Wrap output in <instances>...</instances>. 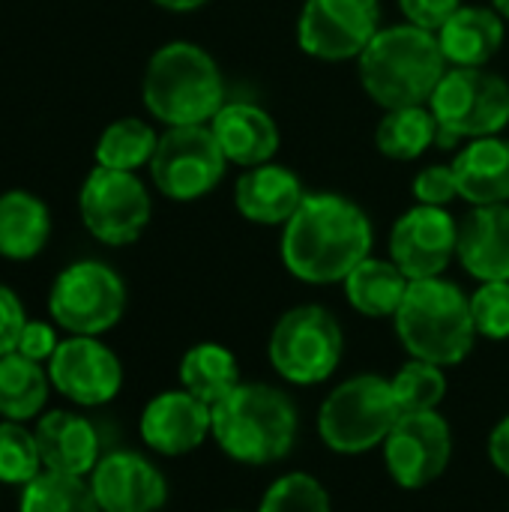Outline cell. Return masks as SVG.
<instances>
[{
	"label": "cell",
	"instance_id": "52a82bcc",
	"mask_svg": "<svg viewBox=\"0 0 509 512\" xmlns=\"http://www.w3.org/2000/svg\"><path fill=\"white\" fill-rule=\"evenodd\" d=\"M429 108L438 120V147L501 135L509 126V81L486 66H450Z\"/></svg>",
	"mask_w": 509,
	"mask_h": 512
},
{
	"label": "cell",
	"instance_id": "d6a6232c",
	"mask_svg": "<svg viewBox=\"0 0 509 512\" xmlns=\"http://www.w3.org/2000/svg\"><path fill=\"white\" fill-rule=\"evenodd\" d=\"M258 512H330V495L312 474H285L261 498Z\"/></svg>",
	"mask_w": 509,
	"mask_h": 512
},
{
	"label": "cell",
	"instance_id": "9a60e30c",
	"mask_svg": "<svg viewBox=\"0 0 509 512\" xmlns=\"http://www.w3.org/2000/svg\"><path fill=\"white\" fill-rule=\"evenodd\" d=\"M459 249V222L447 207L417 204L405 210L390 231V261L411 279L441 276Z\"/></svg>",
	"mask_w": 509,
	"mask_h": 512
},
{
	"label": "cell",
	"instance_id": "7402d4cb",
	"mask_svg": "<svg viewBox=\"0 0 509 512\" xmlns=\"http://www.w3.org/2000/svg\"><path fill=\"white\" fill-rule=\"evenodd\" d=\"M453 174L468 204H509V141L501 135L468 141L453 159Z\"/></svg>",
	"mask_w": 509,
	"mask_h": 512
},
{
	"label": "cell",
	"instance_id": "7a4b0ae2",
	"mask_svg": "<svg viewBox=\"0 0 509 512\" xmlns=\"http://www.w3.org/2000/svg\"><path fill=\"white\" fill-rule=\"evenodd\" d=\"M447 69L450 63L438 36L411 21L381 27L369 48L357 57L360 84L384 111L429 105Z\"/></svg>",
	"mask_w": 509,
	"mask_h": 512
},
{
	"label": "cell",
	"instance_id": "277c9868",
	"mask_svg": "<svg viewBox=\"0 0 509 512\" xmlns=\"http://www.w3.org/2000/svg\"><path fill=\"white\" fill-rule=\"evenodd\" d=\"M297 429V408L282 390L243 381L219 405H213L210 438L234 462L273 465L294 450Z\"/></svg>",
	"mask_w": 509,
	"mask_h": 512
},
{
	"label": "cell",
	"instance_id": "7c38bea8",
	"mask_svg": "<svg viewBox=\"0 0 509 512\" xmlns=\"http://www.w3.org/2000/svg\"><path fill=\"white\" fill-rule=\"evenodd\" d=\"M378 30V0H306L297 21V42L309 57L339 63L357 60Z\"/></svg>",
	"mask_w": 509,
	"mask_h": 512
},
{
	"label": "cell",
	"instance_id": "484cf974",
	"mask_svg": "<svg viewBox=\"0 0 509 512\" xmlns=\"http://www.w3.org/2000/svg\"><path fill=\"white\" fill-rule=\"evenodd\" d=\"M48 366L21 357L18 351L0 357V420L30 423L45 414L51 393Z\"/></svg>",
	"mask_w": 509,
	"mask_h": 512
},
{
	"label": "cell",
	"instance_id": "ab89813d",
	"mask_svg": "<svg viewBox=\"0 0 509 512\" xmlns=\"http://www.w3.org/2000/svg\"><path fill=\"white\" fill-rule=\"evenodd\" d=\"M153 3L168 12H192V9H201L207 0H153Z\"/></svg>",
	"mask_w": 509,
	"mask_h": 512
},
{
	"label": "cell",
	"instance_id": "ac0fdd59",
	"mask_svg": "<svg viewBox=\"0 0 509 512\" xmlns=\"http://www.w3.org/2000/svg\"><path fill=\"white\" fill-rule=\"evenodd\" d=\"M42 468L69 477H90L102 459V441L96 426L78 411H45L33 426Z\"/></svg>",
	"mask_w": 509,
	"mask_h": 512
},
{
	"label": "cell",
	"instance_id": "60d3db41",
	"mask_svg": "<svg viewBox=\"0 0 509 512\" xmlns=\"http://www.w3.org/2000/svg\"><path fill=\"white\" fill-rule=\"evenodd\" d=\"M492 6L501 12V18H504V21H509V0H492Z\"/></svg>",
	"mask_w": 509,
	"mask_h": 512
},
{
	"label": "cell",
	"instance_id": "603a6c76",
	"mask_svg": "<svg viewBox=\"0 0 509 512\" xmlns=\"http://www.w3.org/2000/svg\"><path fill=\"white\" fill-rule=\"evenodd\" d=\"M504 33L498 9L459 6L435 36L450 66H486L501 51Z\"/></svg>",
	"mask_w": 509,
	"mask_h": 512
},
{
	"label": "cell",
	"instance_id": "b9f144b4",
	"mask_svg": "<svg viewBox=\"0 0 509 512\" xmlns=\"http://www.w3.org/2000/svg\"><path fill=\"white\" fill-rule=\"evenodd\" d=\"M228 512H237V510H228Z\"/></svg>",
	"mask_w": 509,
	"mask_h": 512
},
{
	"label": "cell",
	"instance_id": "e0dca14e",
	"mask_svg": "<svg viewBox=\"0 0 509 512\" xmlns=\"http://www.w3.org/2000/svg\"><path fill=\"white\" fill-rule=\"evenodd\" d=\"M141 441L168 459L198 450L213 432V408L198 396L180 390H165L153 396L138 420Z\"/></svg>",
	"mask_w": 509,
	"mask_h": 512
},
{
	"label": "cell",
	"instance_id": "1f68e13d",
	"mask_svg": "<svg viewBox=\"0 0 509 512\" xmlns=\"http://www.w3.org/2000/svg\"><path fill=\"white\" fill-rule=\"evenodd\" d=\"M393 393L402 408V414H420V411H438V405L447 396V375L441 366L414 360L405 363L393 378Z\"/></svg>",
	"mask_w": 509,
	"mask_h": 512
},
{
	"label": "cell",
	"instance_id": "cb8c5ba5",
	"mask_svg": "<svg viewBox=\"0 0 509 512\" xmlns=\"http://www.w3.org/2000/svg\"><path fill=\"white\" fill-rule=\"evenodd\" d=\"M51 240V210L30 189L0 192V258L33 261Z\"/></svg>",
	"mask_w": 509,
	"mask_h": 512
},
{
	"label": "cell",
	"instance_id": "5bb4252c",
	"mask_svg": "<svg viewBox=\"0 0 509 512\" xmlns=\"http://www.w3.org/2000/svg\"><path fill=\"white\" fill-rule=\"evenodd\" d=\"M51 387L78 408H102L123 390V363L99 336H66L45 363Z\"/></svg>",
	"mask_w": 509,
	"mask_h": 512
},
{
	"label": "cell",
	"instance_id": "e575fe53",
	"mask_svg": "<svg viewBox=\"0 0 509 512\" xmlns=\"http://www.w3.org/2000/svg\"><path fill=\"white\" fill-rule=\"evenodd\" d=\"M411 189L420 204H432V207H447L453 198H459V183H456L453 165H426L414 177Z\"/></svg>",
	"mask_w": 509,
	"mask_h": 512
},
{
	"label": "cell",
	"instance_id": "8992f818",
	"mask_svg": "<svg viewBox=\"0 0 509 512\" xmlns=\"http://www.w3.org/2000/svg\"><path fill=\"white\" fill-rule=\"evenodd\" d=\"M402 408L393 384L381 375H354L342 381L318 411V432L327 450L360 456L387 441L399 423Z\"/></svg>",
	"mask_w": 509,
	"mask_h": 512
},
{
	"label": "cell",
	"instance_id": "f1b7e54d",
	"mask_svg": "<svg viewBox=\"0 0 509 512\" xmlns=\"http://www.w3.org/2000/svg\"><path fill=\"white\" fill-rule=\"evenodd\" d=\"M156 144H159V135L147 120L120 117L102 129L93 156H96V165H102V168L138 171V168L150 165Z\"/></svg>",
	"mask_w": 509,
	"mask_h": 512
},
{
	"label": "cell",
	"instance_id": "6da1fadb",
	"mask_svg": "<svg viewBox=\"0 0 509 512\" xmlns=\"http://www.w3.org/2000/svg\"><path fill=\"white\" fill-rule=\"evenodd\" d=\"M369 213L336 192H309L282 225V264L306 285H336L372 255Z\"/></svg>",
	"mask_w": 509,
	"mask_h": 512
},
{
	"label": "cell",
	"instance_id": "4316f807",
	"mask_svg": "<svg viewBox=\"0 0 509 512\" xmlns=\"http://www.w3.org/2000/svg\"><path fill=\"white\" fill-rule=\"evenodd\" d=\"M240 381L237 357L219 342H198L180 360V387L210 408L219 405Z\"/></svg>",
	"mask_w": 509,
	"mask_h": 512
},
{
	"label": "cell",
	"instance_id": "d4e9b609",
	"mask_svg": "<svg viewBox=\"0 0 509 512\" xmlns=\"http://www.w3.org/2000/svg\"><path fill=\"white\" fill-rule=\"evenodd\" d=\"M345 285V297L354 306V312L366 315V318H396L411 279L396 267V261H384V258H366L360 261Z\"/></svg>",
	"mask_w": 509,
	"mask_h": 512
},
{
	"label": "cell",
	"instance_id": "d6986e66",
	"mask_svg": "<svg viewBox=\"0 0 509 512\" xmlns=\"http://www.w3.org/2000/svg\"><path fill=\"white\" fill-rule=\"evenodd\" d=\"M309 192L303 180L276 162L255 165L243 171L234 183V207L246 222L255 225H285L303 204Z\"/></svg>",
	"mask_w": 509,
	"mask_h": 512
},
{
	"label": "cell",
	"instance_id": "2e32d148",
	"mask_svg": "<svg viewBox=\"0 0 509 512\" xmlns=\"http://www.w3.org/2000/svg\"><path fill=\"white\" fill-rule=\"evenodd\" d=\"M87 483L102 512H159L168 501L165 474L135 450L105 453Z\"/></svg>",
	"mask_w": 509,
	"mask_h": 512
},
{
	"label": "cell",
	"instance_id": "30bf717a",
	"mask_svg": "<svg viewBox=\"0 0 509 512\" xmlns=\"http://www.w3.org/2000/svg\"><path fill=\"white\" fill-rule=\"evenodd\" d=\"M78 216L93 240L105 246H132L150 225L153 201L135 171L96 165L78 189Z\"/></svg>",
	"mask_w": 509,
	"mask_h": 512
},
{
	"label": "cell",
	"instance_id": "74e56055",
	"mask_svg": "<svg viewBox=\"0 0 509 512\" xmlns=\"http://www.w3.org/2000/svg\"><path fill=\"white\" fill-rule=\"evenodd\" d=\"M459 6L462 0H399V9L405 12V18L432 33H438Z\"/></svg>",
	"mask_w": 509,
	"mask_h": 512
},
{
	"label": "cell",
	"instance_id": "4fadbf2b",
	"mask_svg": "<svg viewBox=\"0 0 509 512\" xmlns=\"http://www.w3.org/2000/svg\"><path fill=\"white\" fill-rule=\"evenodd\" d=\"M453 456L450 423L438 411L402 414L384 441V462L396 486L417 492L444 477Z\"/></svg>",
	"mask_w": 509,
	"mask_h": 512
},
{
	"label": "cell",
	"instance_id": "d590c367",
	"mask_svg": "<svg viewBox=\"0 0 509 512\" xmlns=\"http://www.w3.org/2000/svg\"><path fill=\"white\" fill-rule=\"evenodd\" d=\"M57 324L54 321H33L27 318L24 330H21V339H18V354L27 357V360H36V363H48L60 345V336H57Z\"/></svg>",
	"mask_w": 509,
	"mask_h": 512
},
{
	"label": "cell",
	"instance_id": "8d00e7d4",
	"mask_svg": "<svg viewBox=\"0 0 509 512\" xmlns=\"http://www.w3.org/2000/svg\"><path fill=\"white\" fill-rule=\"evenodd\" d=\"M24 324H27V312H24L21 297L9 285L0 282V357L18 348Z\"/></svg>",
	"mask_w": 509,
	"mask_h": 512
},
{
	"label": "cell",
	"instance_id": "44dd1931",
	"mask_svg": "<svg viewBox=\"0 0 509 512\" xmlns=\"http://www.w3.org/2000/svg\"><path fill=\"white\" fill-rule=\"evenodd\" d=\"M456 255L477 282H509V204L474 207L459 222Z\"/></svg>",
	"mask_w": 509,
	"mask_h": 512
},
{
	"label": "cell",
	"instance_id": "ba28073f",
	"mask_svg": "<svg viewBox=\"0 0 509 512\" xmlns=\"http://www.w3.org/2000/svg\"><path fill=\"white\" fill-rule=\"evenodd\" d=\"M126 312L123 276L96 258L63 267L48 288V315L69 336H102L120 324Z\"/></svg>",
	"mask_w": 509,
	"mask_h": 512
},
{
	"label": "cell",
	"instance_id": "5b68a950",
	"mask_svg": "<svg viewBox=\"0 0 509 512\" xmlns=\"http://www.w3.org/2000/svg\"><path fill=\"white\" fill-rule=\"evenodd\" d=\"M396 336L414 360L459 366L477 342L471 297L450 279H417L396 312Z\"/></svg>",
	"mask_w": 509,
	"mask_h": 512
},
{
	"label": "cell",
	"instance_id": "ffe728a7",
	"mask_svg": "<svg viewBox=\"0 0 509 512\" xmlns=\"http://www.w3.org/2000/svg\"><path fill=\"white\" fill-rule=\"evenodd\" d=\"M210 129L231 165L255 168L273 162L279 153V126L270 111L255 102H225L210 120Z\"/></svg>",
	"mask_w": 509,
	"mask_h": 512
},
{
	"label": "cell",
	"instance_id": "83f0119b",
	"mask_svg": "<svg viewBox=\"0 0 509 512\" xmlns=\"http://www.w3.org/2000/svg\"><path fill=\"white\" fill-rule=\"evenodd\" d=\"M432 144H438V120L429 105L384 111L375 129V147L381 156L396 162L420 159Z\"/></svg>",
	"mask_w": 509,
	"mask_h": 512
},
{
	"label": "cell",
	"instance_id": "836d02e7",
	"mask_svg": "<svg viewBox=\"0 0 509 512\" xmlns=\"http://www.w3.org/2000/svg\"><path fill=\"white\" fill-rule=\"evenodd\" d=\"M471 318L477 336L492 342L509 339V282H480L471 294Z\"/></svg>",
	"mask_w": 509,
	"mask_h": 512
},
{
	"label": "cell",
	"instance_id": "f546056e",
	"mask_svg": "<svg viewBox=\"0 0 509 512\" xmlns=\"http://www.w3.org/2000/svg\"><path fill=\"white\" fill-rule=\"evenodd\" d=\"M18 512H102L84 477L42 471L21 489Z\"/></svg>",
	"mask_w": 509,
	"mask_h": 512
},
{
	"label": "cell",
	"instance_id": "3957f363",
	"mask_svg": "<svg viewBox=\"0 0 509 512\" xmlns=\"http://www.w3.org/2000/svg\"><path fill=\"white\" fill-rule=\"evenodd\" d=\"M141 99L165 126H198L210 123L225 105V78L207 48L174 39L150 54Z\"/></svg>",
	"mask_w": 509,
	"mask_h": 512
},
{
	"label": "cell",
	"instance_id": "4dcf8cb0",
	"mask_svg": "<svg viewBox=\"0 0 509 512\" xmlns=\"http://www.w3.org/2000/svg\"><path fill=\"white\" fill-rule=\"evenodd\" d=\"M42 471L45 468L33 429L27 423L0 420V486L24 489Z\"/></svg>",
	"mask_w": 509,
	"mask_h": 512
},
{
	"label": "cell",
	"instance_id": "8fae6325",
	"mask_svg": "<svg viewBox=\"0 0 509 512\" xmlns=\"http://www.w3.org/2000/svg\"><path fill=\"white\" fill-rule=\"evenodd\" d=\"M153 186L171 201H198L210 195L225 177L228 159L210 129V123L198 126H168L159 135L156 153L150 159Z\"/></svg>",
	"mask_w": 509,
	"mask_h": 512
},
{
	"label": "cell",
	"instance_id": "f35d334b",
	"mask_svg": "<svg viewBox=\"0 0 509 512\" xmlns=\"http://www.w3.org/2000/svg\"><path fill=\"white\" fill-rule=\"evenodd\" d=\"M489 459L498 468V474L509 477V414L489 435Z\"/></svg>",
	"mask_w": 509,
	"mask_h": 512
},
{
	"label": "cell",
	"instance_id": "9c48e42d",
	"mask_svg": "<svg viewBox=\"0 0 509 512\" xmlns=\"http://www.w3.org/2000/svg\"><path fill=\"white\" fill-rule=\"evenodd\" d=\"M342 351L345 336L336 315L315 303L288 309L276 321L267 345L273 369L297 387L327 381L339 369Z\"/></svg>",
	"mask_w": 509,
	"mask_h": 512
}]
</instances>
